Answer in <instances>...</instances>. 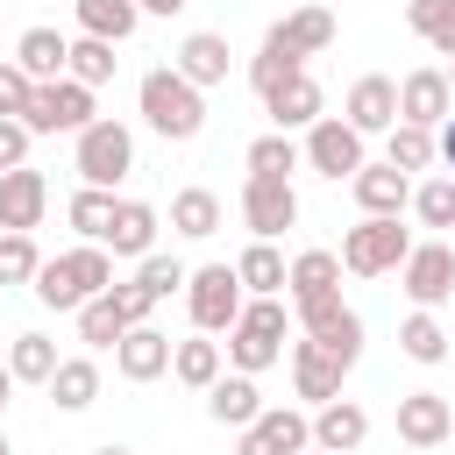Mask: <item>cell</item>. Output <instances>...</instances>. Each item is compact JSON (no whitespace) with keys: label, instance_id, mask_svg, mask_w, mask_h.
Returning <instances> with one entry per match:
<instances>
[{"label":"cell","instance_id":"484cf974","mask_svg":"<svg viewBox=\"0 0 455 455\" xmlns=\"http://www.w3.org/2000/svg\"><path fill=\"white\" fill-rule=\"evenodd\" d=\"M235 277H242V291H249V299H284L291 263H284V249H277V242H249V249L235 256Z\"/></svg>","mask_w":455,"mask_h":455},{"label":"cell","instance_id":"8d00e7d4","mask_svg":"<svg viewBox=\"0 0 455 455\" xmlns=\"http://www.w3.org/2000/svg\"><path fill=\"white\" fill-rule=\"evenodd\" d=\"M434 156H441V149H434V128H412V121H398V128L384 135V164H391V171H405V178H412V171H427Z\"/></svg>","mask_w":455,"mask_h":455},{"label":"cell","instance_id":"83f0119b","mask_svg":"<svg viewBox=\"0 0 455 455\" xmlns=\"http://www.w3.org/2000/svg\"><path fill=\"white\" fill-rule=\"evenodd\" d=\"M448 348H455V334H448L434 313H419V306H412V313L398 320V355H405V363L434 370V363H448Z\"/></svg>","mask_w":455,"mask_h":455},{"label":"cell","instance_id":"4fadbf2b","mask_svg":"<svg viewBox=\"0 0 455 455\" xmlns=\"http://www.w3.org/2000/svg\"><path fill=\"white\" fill-rule=\"evenodd\" d=\"M341 121L370 142V135H391L398 128V78H384V71H363L355 85H348V100H341Z\"/></svg>","mask_w":455,"mask_h":455},{"label":"cell","instance_id":"4316f807","mask_svg":"<svg viewBox=\"0 0 455 455\" xmlns=\"http://www.w3.org/2000/svg\"><path fill=\"white\" fill-rule=\"evenodd\" d=\"M171 377L185 384V391H213L220 377H228V348L213 341V334H192V341H178V355H171Z\"/></svg>","mask_w":455,"mask_h":455},{"label":"cell","instance_id":"db71d44e","mask_svg":"<svg viewBox=\"0 0 455 455\" xmlns=\"http://www.w3.org/2000/svg\"><path fill=\"white\" fill-rule=\"evenodd\" d=\"M0 455H14V448H7V434H0Z\"/></svg>","mask_w":455,"mask_h":455},{"label":"cell","instance_id":"d4e9b609","mask_svg":"<svg viewBox=\"0 0 455 455\" xmlns=\"http://www.w3.org/2000/svg\"><path fill=\"white\" fill-rule=\"evenodd\" d=\"M299 71H306V57H299V50L284 43V28L270 21L263 43H256V57H249V85H256V100H270V92H277L284 78H299Z\"/></svg>","mask_w":455,"mask_h":455},{"label":"cell","instance_id":"f1b7e54d","mask_svg":"<svg viewBox=\"0 0 455 455\" xmlns=\"http://www.w3.org/2000/svg\"><path fill=\"white\" fill-rule=\"evenodd\" d=\"M71 14H78V36H100V43H128L142 28L135 0H71Z\"/></svg>","mask_w":455,"mask_h":455},{"label":"cell","instance_id":"ffe728a7","mask_svg":"<svg viewBox=\"0 0 455 455\" xmlns=\"http://www.w3.org/2000/svg\"><path fill=\"white\" fill-rule=\"evenodd\" d=\"M100 249H114V256H156V206L149 199H114V220H107V242Z\"/></svg>","mask_w":455,"mask_h":455},{"label":"cell","instance_id":"f35d334b","mask_svg":"<svg viewBox=\"0 0 455 455\" xmlns=\"http://www.w3.org/2000/svg\"><path fill=\"white\" fill-rule=\"evenodd\" d=\"M114 64H121L114 43H100V36H71V64H64V78H78V85L100 92V85L114 78Z\"/></svg>","mask_w":455,"mask_h":455},{"label":"cell","instance_id":"7a4b0ae2","mask_svg":"<svg viewBox=\"0 0 455 455\" xmlns=\"http://www.w3.org/2000/svg\"><path fill=\"white\" fill-rule=\"evenodd\" d=\"M228 370H242V377H263L284 348H291V313H284V299H249L242 306V320L228 327Z\"/></svg>","mask_w":455,"mask_h":455},{"label":"cell","instance_id":"603a6c76","mask_svg":"<svg viewBox=\"0 0 455 455\" xmlns=\"http://www.w3.org/2000/svg\"><path fill=\"white\" fill-rule=\"evenodd\" d=\"M363 441H370V412H363L355 398H334V405L313 412V448H327V455H355Z\"/></svg>","mask_w":455,"mask_h":455},{"label":"cell","instance_id":"7402d4cb","mask_svg":"<svg viewBox=\"0 0 455 455\" xmlns=\"http://www.w3.org/2000/svg\"><path fill=\"white\" fill-rule=\"evenodd\" d=\"M206 419H213V427H235V434L256 427V419H263V391H256V377L228 370V377L206 391Z\"/></svg>","mask_w":455,"mask_h":455},{"label":"cell","instance_id":"7dc6e473","mask_svg":"<svg viewBox=\"0 0 455 455\" xmlns=\"http://www.w3.org/2000/svg\"><path fill=\"white\" fill-rule=\"evenodd\" d=\"M114 306H121V320H128V327H149V313H156V299H149L135 277H128V284H114Z\"/></svg>","mask_w":455,"mask_h":455},{"label":"cell","instance_id":"ab89813d","mask_svg":"<svg viewBox=\"0 0 455 455\" xmlns=\"http://www.w3.org/2000/svg\"><path fill=\"white\" fill-rule=\"evenodd\" d=\"M299 164H306V149H299L291 135H277V128L249 142V178H291Z\"/></svg>","mask_w":455,"mask_h":455},{"label":"cell","instance_id":"2e32d148","mask_svg":"<svg viewBox=\"0 0 455 455\" xmlns=\"http://www.w3.org/2000/svg\"><path fill=\"white\" fill-rule=\"evenodd\" d=\"M348 192H355L363 220H398V213L412 206V178L391 171V164H363V171L348 178Z\"/></svg>","mask_w":455,"mask_h":455},{"label":"cell","instance_id":"cb8c5ba5","mask_svg":"<svg viewBox=\"0 0 455 455\" xmlns=\"http://www.w3.org/2000/svg\"><path fill=\"white\" fill-rule=\"evenodd\" d=\"M14 64H21L36 85H50V78H64V64H71V36H57L50 21H36V28H21Z\"/></svg>","mask_w":455,"mask_h":455},{"label":"cell","instance_id":"3957f363","mask_svg":"<svg viewBox=\"0 0 455 455\" xmlns=\"http://www.w3.org/2000/svg\"><path fill=\"white\" fill-rule=\"evenodd\" d=\"M71 171H78V185L114 192V185L135 171V135H128L114 114H100L92 128H78V135H71Z\"/></svg>","mask_w":455,"mask_h":455},{"label":"cell","instance_id":"52a82bcc","mask_svg":"<svg viewBox=\"0 0 455 455\" xmlns=\"http://www.w3.org/2000/svg\"><path fill=\"white\" fill-rule=\"evenodd\" d=\"M28 135H78V128H92L100 114H92V85H78V78H50V85H36V100H28Z\"/></svg>","mask_w":455,"mask_h":455},{"label":"cell","instance_id":"60d3db41","mask_svg":"<svg viewBox=\"0 0 455 455\" xmlns=\"http://www.w3.org/2000/svg\"><path fill=\"white\" fill-rule=\"evenodd\" d=\"M64 213H71V228H78L85 242H107V220H114V192H100V185H78Z\"/></svg>","mask_w":455,"mask_h":455},{"label":"cell","instance_id":"8fae6325","mask_svg":"<svg viewBox=\"0 0 455 455\" xmlns=\"http://www.w3.org/2000/svg\"><path fill=\"white\" fill-rule=\"evenodd\" d=\"M306 448H313V419L299 405H263V419L235 434V455H306Z\"/></svg>","mask_w":455,"mask_h":455},{"label":"cell","instance_id":"f6af8a7d","mask_svg":"<svg viewBox=\"0 0 455 455\" xmlns=\"http://www.w3.org/2000/svg\"><path fill=\"white\" fill-rule=\"evenodd\" d=\"M50 313H78V291H71V277H64V256H43V270H36V284H28Z\"/></svg>","mask_w":455,"mask_h":455},{"label":"cell","instance_id":"30bf717a","mask_svg":"<svg viewBox=\"0 0 455 455\" xmlns=\"http://www.w3.org/2000/svg\"><path fill=\"white\" fill-rule=\"evenodd\" d=\"M242 220L256 242H277L284 228H299V192L291 178H242Z\"/></svg>","mask_w":455,"mask_h":455},{"label":"cell","instance_id":"d590c367","mask_svg":"<svg viewBox=\"0 0 455 455\" xmlns=\"http://www.w3.org/2000/svg\"><path fill=\"white\" fill-rule=\"evenodd\" d=\"M277 28H284V43H291L299 57H320V50H334V14H327V7H291Z\"/></svg>","mask_w":455,"mask_h":455},{"label":"cell","instance_id":"ac0fdd59","mask_svg":"<svg viewBox=\"0 0 455 455\" xmlns=\"http://www.w3.org/2000/svg\"><path fill=\"white\" fill-rule=\"evenodd\" d=\"M171 355H178V341H171L164 327H128L121 348H114V370H121L128 384H156V377L171 370Z\"/></svg>","mask_w":455,"mask_h":455},{"label":"cell","instance_id":"f5cc1de1","mask_svg":"<svg viewBox=\"0 0 455 455\" xmlns=\"http://www.w3.org/2000/svg\"><path fill=\"white\" fill-rule=\"evenodd\" d=\"M92 455H135V448H121V441H107V448H92Z\"/></svg>","mask_w":455,"mask_h":455},{"label":"cell","instance_id":"f546056e","mask_svg":"<svg viewBox=\"0 0 455 455\" xmlns=\"http://www.w3.org/2000/svg\"><path fill=\"white\" fill-rule=\"evenodd\" d=\"M320 291H341V249H299V256H291L284 299L299 306V299H320Z\"/></svg>","mask_w":455,"mask_h":455},{"label":"cell","instance_id":"e0dca14e","mask_svg":"<svg viewBox=\"0 0 455 455\" xmlns=\"http://www.w3.org/2000/svg\"><path fill=\"white\" fill-rule=\"evenodd\" d=\"M284 363H291V391H299L313 412L341 398V377H348V370H341L327 348H313V341H291V348H284Z\"/></svg>","mask_w":455,"mask_h":455},{"label":"cell","instance_id":"d6a6232c","mask_svg":"<svg viewBox=\"0 0 455 455\" xmlns=\"http://www.w3.org/2000/svg\"><path fill=\"white\" fill-rule=\"evenodd\" d=\"M64 277H71L78 306H85V299H100V291H114V249H100V242L64 249Z\"/></svg>","mask_w":455,"mask_h":455},{"label":"cell","instance_id":"bcb514c9","mask_svg":"<svg viewBox=\"0 0 455 455\" xmlns=\"http://www.w3.org/2000/svg\"><path fill=\"white\" fill-rule=\"evenodd\" d=\"M28 100H36V78H28L21 64H0V121H21Z\"/></svg>","mask_w":455,"mask_h":455},{"label":"cell","instance_id":"816d5d0a","mask_svg":"<svg viewBox=\"0 0 455 455\" xmlns=\"http://www.w3.org/2000/svg\"><path fill=\"white\" fill-rule=\"evenodd\" d=\"M7 398H14V370L0 363V412H7Z\"/></svg>","mask_w":455,"mask_h":455},{"label":"cell","instance_id":"6da1fadb","mask_svg":"<svg viewBox=\"0 0 455 455\" xmlns=\"http://www.w3.org/2000/svg\"><path fill=\"white\" fill-rule=\"evenodd\" d=\"M135 100H142V121H149L164 142H192V135L206 128V92H199L192 78H178V64H156V71H142Z\"/></svg>","mask_w":455,"mask_h":455},{"label":"cell","instance_id":"681fc988","mask_svg":"<svg viewBox=\"0 0 455 455\" xmlns=\"http://www.w3.org/2000/svg\"><path fill=\"white\" fill-rule=\"evenodd\" d=\"M434 149H441V164H448V178H455V114L434 128Z\"/></svg>","mask_w":455,"mask_h":455},{"label":"cell","instance_id":"5b68a950","mask_svg":"<svg viewBox=\"0 0 455 455\" xmlns=\"http://www.w3.org/2000/svg\"><path fill=\"white\" fill-rule=\"evenodd\" d=\"M242 306H249V291H242L235 263H199V270H192V284H185V313H192L199 334H228V327L242 320Z\"/></svg>","mask_w":455,"mask_h":455},{"label":"cell","instance_id":"7bdbcfd3","mask_svg":"<svg viewBox=\"0 0 455 455\" xmlns=\"http://www.w3.org/2000/svg\"><path fill=\"white\" fill-rule=\"evenodd\" d=\"M135 284H142V291L164 306L171 291H185V284H192V270H185L178 256H164V249H156V256H142V263H135Z\"/></svg>","mask_w":455,"mask_h":455},{"label":"cell","instance_id":"44dd1931","mask_svg":"<svg viewBox=\"0 0 455 455\" xmlns=\"http://www.w3.org/2000/svg\"><path fill=\"white\" fill-rule=\"evenodd\" d=\"M263 107H270L277 135H291V128H313V121L327 114V92H320V78H313V71H299V78H284V85H277Z\"/></svg>","mask_w":455,"mask_h":455},{"label":"cell","instance_id":"e575fe53","mask_svg":"<svg viewBox=\"0 0 455 455\" xmlns=\"http://www.w3.org/2000/svg\"><path fill=\"white\" fill-rule=\"evenodd\" d=\"M405 21L434 57H455V0H405Z\"/></svg>","mask_w":455,"mask_h":455},{"label":"cell","instance_id":"836d02e7","mask_svg":"<svg viewBox=\"0 0 455 455\" xmlns=\"http://www.w3.org/2000/svg\"><path fill=\"white\" fill-rule=\"evenodd\" d=\"M57 363H64V355H57V341H50V334H36V327L7 341V370H14V384H50V377H57Z\"/></svg>","mask_w":455,"mask_h":455},{"label":"cell","instance_id":"4dcf8cb0","mask_svg":"<svg viewBox=\"0 0 455 455\" xmlns=\"http://www.w3.org/2000/svg\"><path fill=\"white\" fill-rule=\"evenodd\" d=\"M43 391H50V405H57V412H85V405L100 398V363H92V355H64V363H57V377H50Z\"/></svg>","mask_w":455,"mask_h":455},{"label":"cell","instance_id":"b9f144b4","mask_svg":"<svg viewBox=\"0 0 455 455\" xmlns=\"http://www.w3.org/2000/svg\"><path fill=\"white\" fill-rule=\"evenodd\" d=\"M412 213H419V228H455V178L441 171V178H419L412 185Z\"/></svg>","mask_w":455,"mask_h":455},{"label":"cell","instance_id":"5bb4252c","mask_svg":"<svg viewBox=\"0 0 455 455\" xmlns=\"http://www.w3.org/2000/svg\"><path fill=\"white\" fill-rule=\"evenodd\" d=\"M50 213V178L43 171H0V235H36Z\"/></svg>","mask_w":455,"mask_h":455},{"label":"cell","instance_id":"74e56055","mask_svg":"<svg viewBox=\"0 0 455 455\" xmlns=\"http://www.w3.org/2000/svg\"><path fill=\"white\" fill-rule=\"evenodd\" d=\"M121 334H128V320H121L114 291H100V299L78 306V341H85V348H121Z\"/></svg>","mask_w":455,"mask_h":455},{"label":"cell","instance_id":"9f6ffc18","mask_svg":"<svg viewBox=\"0 0 455 455\" xmlns=\"http://www.w3.org/2000/svg\"><path fill=\"white\" fill-rule=\"evenodd\" d=\"M306 455H327V448H306Z\"/></svg>","mask_w":455,"mask_h":455},{"label":"cell","instance_id":"277c9868","mask_svg":"<svg viewBox=\"0 0 455 455\" xmlns=\"http://www.w3.org/2000/svg\"><path fill=\"white\" fill-rule=\"evenodd\" d=\"M291 320H299V327H306V341H313V348H327L341 370H355V363H363V313H355L341 291L299 299V306H291Z\"/></svg>","mask_w":455,"mask_h":455},{"label":"cell","instance_id":"9c48e42d","mask_svg":"<svg viewBox=\"0 0 455 455\" xmlns=\"http://www.w3.org/2000/svg\"><path fill=\"white\" fill-rule=\"evenodd\" d=\"M299 149H306V164H313L320 178H334V185H341V178H355V171L370 164V156H363V135H355L341 114H320V121L306 128V142H299Z\"/></svg>","mask_w":455,"mask_h":455},{"label":"cell","instance_id":"ba28073f","mask_svg":"<svg viewBox=\"0 0 455 455\" xmlns=\"http://www.w3.org/2000/svg\"><path fill=\"white\" fill-rule=\"evenodd\" d=\"M398 284H405V299L419 306V313H441L448 299H455V249L434 235V242H412V256L398 263Z\"/></svg>","mask_w":455,"mask_h":455},{"label":"cell","instance_id":"f907efd6","mask_svg":"<svg viewBox=\"0 0 455 455\" xmlns=\"http://www.w3.org/2000/svg\"><path fill=\"white\" fill-rule=\"evenodd\" d=\"M135 7H142V14H185L192 0H135Z\"/></svg>","mask_w":455,"mask_h":455},{"label":"cell","instance_id":"11a10c76","mask_svg":"<svg viewBox=\"0 0 455 455\" xmlns=\"http://www.w3.org/2000/svg\"><path fill=\"white\" fill-rule=\"evenodd\" d=\"M448 85H455V57H448Z\"/></svg>","mask_w":455,"mask_h":455},{"label":"cell","instance_id":"1f68e13d","mask_svg":"<svg viewBox=\"0 0 455 455\" xmlns=\"http://www.w3.org/2000/svg\"><path fill=\"white\" fill-rule=\"evenodd\" d=\"M171 228H178L185 242H206V235H220V192H206V185H185V192H171Z\"/></svg>","mask_w":455,"mask_h":455},{"label":"cell","instance_id":"d6986e66","mask_svg":"<svg viewBox=\"0 0 455 455\" xmlns=\"http://www.w3.org/2000/svg\"><path fill=\"white\" fill-rule=\"evenodd\" d=\"M228 57H235V50H228L220 28H192V36L178 43L171 64H178V78H192L199 92H213V85H228Z\"/></svg>","mask_w":455,"mask_h":455},{"label":"cell","instance_id":"c3c4849f","mask_svg":"<svg viewBox=\"0 0 455 455\" xmlns=\"http://www.w3.org/2000/svg\"><path fill=\"white\" fill-rule=\"evenodd\" d=\"M28 142H36L28 121H0V171H21L28 164Z\"/></svg>","mask_w":455,"mask_h":455},{"label":"cell","instance_id":"ee69618b","mask_svg":"<svg viewBox=\"0 0 455 455\" xmlns=\"http://www.w3.org/2000/svg\"><path fill=\"white\" fill-rule=\"evenodd\" d=\"M36 270H43L36 235H0V284H36Z\"/></svg>","mask_w":455,"mask_h":455},{"label":"cell","instance_id":"8992f818","mask_svg":"<svg viewBox=\"0 0 455 455\" xmlns=\"http://www.w3.org/2000/svg\"><path fill=\"white\" fill-rule=\"evenodd\" d=\"M405 256H412V235L398 220H355L341 235V270L348 277H391Z\"/></svg>","mask_w":455,"mask_h":455},{"label":"cell","instance_id":"9a60e30c","mask_svg":"<svg viewBox=\"0 0 455 455\" xmlns=\"http://www.w3.org/2000/svg\"><path fill=\"white\" fill-rule=\"evenodd\" d=\"M398 441L405 448H448L455 441V405L441 391H405L398 398Z\"/></svg>","mask_w":455,"mask_h":455},{"label":"cell","instance_id":"7c38bea8","mask_svg":"<svg viewBox=\"0 0 455 455\" xmlns=\"http://www.w3.org/2000/svg\"><path fill=\"white\" fill-rule=\"evenodd\" d=\"M455 114V85H448V64H419L398 78V121L412 128H441Z\"/></svg>","mask_w":455,"mask_h":455}]
</instances>
